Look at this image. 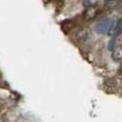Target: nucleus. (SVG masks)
<instances>
[{
	"label": "nucleus",
	"instance_id": "obj_3",
	"mask_svg": "<svg viewBox=\"0 0 122 122\" xmlns=\"http://www.w3.org/2000/svg\"><path fill=\"white\" fill-rule=\"evenodd\" d=\"M96 15H97V8H95V6H91V7L86 8L85 13H84V17L87 20H92L96 17Z\"/></svg>",
	"mask_w": 122,
	"mask_h": 122
},
{
	"label": "nucleus",
	"instance_id": "obj_7",
	"mask_svg": "<svg viewBox=\"0 0 122 122\" xmlns=\"http://www.w3.org/2000/svg\"><path fill=\"white\" fill-rule=\"evenodd\" d=\"M120 71H121V72H122V66H121V68H120Z\"/></svg>",
	"mask_w": 122,
	"mask_h": 122
},
{
	"label": "nucleus",
	"instance_id": "obj_5",
	"mask_svg": "<svg viewBox=\"0 0 122 122\" xmlns=\"http://www.w3.org/2000/svg\"><path fill=\"white\" fill-rule=\"evenodd\" d=\"M118 2L119 0H105V7H106V9L109 11L114 10L117 8V6H118Z\"/></svg>",
	"mask_w": 122,
	"mask_h": 122
},
{
	"label": "nucleus",
	"instance_id": "obj_1",
	"mask_svg": "<svg viewBox=\"0 0 122 122\" xmlns=\"http://www.w3.org/2000/svg\"><path fill=\"white\" fill-rule=\"evenodd\" d=\"M117 20H114L113 18H103L101 19L100 22L96 24V27H95V30L97 34H109L111 28L113 27V25L115 24Z\"/></svg>",
	"mask_w": 122,
	"mask_h": 122
},
{
	"label": "nucleus",
	"instance_id": "obj_6",
	"mask_svg": "<svg viewBox=\"0 0 122 122\" xmlns=\"http://www.w3.org/2000/svg\"><path fill=\"white\" fill-rule=\"evenodd\" d=\"M101 0H84V6L85 7H91V6H96V5H98Z\"/></svg>",
	"mask_w": 122,
	"mask_h": 122
},
{
	"label": "nucleus",
	"instance_id": "obj_4",
	"mask_svg": "<svg viewBox=\"0 0 122 122\" xmlns=\"http://www.w3.org/2000/svg\"><path fill=\"white\" fill-rule=\"evenodd\" d=\"M112 59L117 62L122 61V45H117L114 49H112Z\"/></svg>",
	"mask_w": 122,
	"mask_h": 122
},
{
	"label": "nucleus",
	"instance_id": "obj_2",
	"mask_svg": "<svg viewBox=\"0 0 122 122\" xmlns=\"http://www.w3.org/2000/svg\"><path fill=\"white\" fill-rule=\"evenodd\" d=\"M121 33H122V18L115 22L113 27L110 30L109 35H111V36H118V35H120Z\"/></svg>",
	"mask_w": 122,
	"mask_h": 122
}]
</instances>
